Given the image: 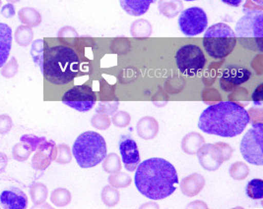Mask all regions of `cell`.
<instances>
[{"instance_id": "6da1fadb", "label": "cell", "mask_w": 263, "mask_h": 209, "mask_svg": "<svg viewBox=\"0 0 263 209\" xmlns=\"http://www.w3.org/2000/svg\"><path fill=\"white\" fill-rule=\"evenodd\" d=\"M31 55L44 78L52 85L69 83L80 71V59L73 48L64 45L50 46L48 39L35 40Z\"/></svg>"}, {"instance_id": "7a4b0ae2", "label": "cell", "mask_w": 263, "mask_h": 209, "mask_svg": "<svg viewBox=\"0 0 263 209\" xmlns=\"http://www.w3.org/2000/svg\"><path fill=\"white\" fill-rule=\"evenodd\" d=\"M135 170V186L149 199L161 200L168 198L179 185V176L175 166L164 158L153 157L144 160Z\"/></svg>"}, {"instance_id": "3957f363", "label": "cell", "mask_w": 263, "mask_h": 209, "mask_svg": "<svg viewBox=\"0 0 263 209\" xmlns=\"http://www.w3.org/2000/svg\"><path fill=\"white\" fill-rule=\"evenodd\" d=\"M251 123L248 111L233 101H221L208 106L198 121V128L206 134L222 138L240 135Z\"/></svg>"}, {"instance_id": "277c9868", "label": "cell", "mask_w": 263, "mask_h": 209, "mask_svg": "<svg viewBox=\"0 0 263 209\" xmlns=\"http://www.w3.org/2000/svg\"><path fill=\"white\" fill-rule=\"evenodd\" d=\"M72 154L81 168L95 167L107 155L106 140L96 132H85L74 141Z\"/></svg>"}, {"instance_id": "5b68a950", "label": "cell", "mask_w": 263, "mask_h": 209, "mask_svg": "<svg viewBox=\"0 0 263 209\" xmlns=\"http://www.w3.org/2000/svg\"><path fill=\"white\" fill-rule=\"evenodd\" d=\"M235 35L246 49L262 52L263 12L248 10L236 24Z\"/></svg>"}, {"instance_id": "8992f818", "label": "cell", "mask_w": 263, "mask_h": 209, "mask_svg": "<svg viewBox=\"0 0 263 209\" xmlns=\"http://www.w3.org/2000/svg\"><path fill=\"white\" fill-rule=\"evenodd\" d=\"M205 31L203 47L209 56L223 59L233 52L237 45V37L229 25L214 24Z\"/></svg>"}, {"instance_id": "52a82bcc", "label": "cell", "mask_w": 263, "mask_h": 209, "mask_svg": "<svg viewBox=\"0 0 263 209\" xmlns=\"http://www.w3.org/2000/svg\"><path fill=\"white\" fill-rule=\"evenodd\" d=\"M263 124L255 123L240 141V153L247 162L262 166L263 165Z\"/></svg>"}, {"instance_id": "ba28073f", "label": "cell", "mask_w": 263, "mask_h": 209, "mask_svg": "<svg viewBox=\"0 0 263 209\" xmlns=\"http://www.w3.org/2000/svg\"><path fill=\"white\" fill-rule=\"evenodd\" d=\"M176 63L181 74L193 77L203 69L206 58L200 47L195 45H185L177 51Z\"/></svg>"}, {"instance_id": "9c48e42d", "label": "cell", "mask_w": 263, "mask_h": 209, "mask_svg": "<svg viewBox=\"0 0 263 209\" xmlns=\"http://www.w3.org/2000/svg\"><path fill=\"white\" fill-rule=\"evenodd\" d=\"M61 100L79 112H87L96 104L97 95L90 86H75L63 94Z\"/></svg>"}, {"instance_id": "30bf717a", "label": "cell", "mask_w": 263, "mask_h": 209, "mask_svg": "<svg viewBox=\"0 0 263 209\" xmlns=\"http://www.w3.org/2000/svg\"><path fill=\"white\" fill-rule=\"evenodd\" d=\"M207 15L200 7H191L180 13L179 27L180 32L186 36H195L202 34L207 29Z\"/></svg>"}, {"instance_id": "8fae6325", "label": "cell", "mask_w": 263, "mask_h": 209, "mask_svg": "<svg viewBox=\"0 0 263 209\" xmlns=\"http://www.w3.org/2000/svg\"><path fill=\"white\" fill-rule=\"evenodd\" d=\"M119 149L124 168L129 172L135 171L140 163V154L136 141L132 136L123 135L120 137Z\"/></svg>"}, {"instance_id": "7c38bea8", "label": "cell", "mask_w": 263, "mask_h": 209, "mask_svg": "<svg viewBox=\"0 0 263 209\" xmlns=\"http://www.w3.org/2000/svg\"><path fill=\"white\" fill-rule=\"evenodd\" d=\"M58 154V147L54 141L45 139L36 148V153L32 158V167L35 170L44 171L55 160Z\"/></svg>"}, {"instance_id": "4fadbf2b", "label": "cell", "mask_w": 263, "mask_h": 209, "mask_svg": "<svg viewBox=\"0 0 263 209\" xmlns=\"http://www.w3.org/2000/svg\"><path fill=\"white\" fill-rule=\"evenodd\" d=\"M251 73L246 68L238 66H230L224 70L220 79V86L223 91L232 92L237 87L251 79Z\"/></svg>"}, {"instance_id": "5bb4252c", "label": "cell", "mask_w": 263, "mask_h": 209, "mask_svg": "<svg viewBox=\"0 0 263 209\" xmlns=\"http://www.w3.org/2000/svg\"><path fill=\"white\" fill-rule=\"evenodd\" d=\"M200 165L207 171H216L224 162L220 149L212 143H204L196 152Z\"/></svg>"}, {"instance_id": "9a60e30c", "label": "cell", "mask_w": 263, "mask_h": 209, "mask_svg": "<svg viewBox=\"0 0 263 209\" xmlns=\"http://www.w3.org/2000/svg\"><path fill=\"white\" fill-rule=\"evenodd\" d=\"M0 203L4 209H25L28 206V198L22 190L11 186L1 193Z\"/></svg>"}, {"instance_id": "2e32d148", "label": "cell", "mask_w": 263, "mask_h": 209, "mask_svg": "<svg viewBox=\"0 0 263 209\" xmlns=\"http://www.w3.org/2000/svg\"><path fill=\"white\" fill-rule=\"evenodd\" d=\"M204 186H205V179L202 175L198 173L190 175L183 178L182 181L180 182L181 193L189 198L197 196L203 190Z\"/></svg>"}, {"instance_id": "e0dca14e", "label": "cell", "mask_w": 263, "mask_h": 209, "mask_svg": "<svg viewBox=\"0 0 263 209\" xmlns=\"http://www.w3.org/2000/svg\"><path fill=\"white\" fill-rule=\"evenodd\" d=\"M12 47V29L0 23V68L7 62Z\"/></svg>"}, {"instance_id": "ac0fdd59", "label": "cell", "mask_w": 263, "mask_h": 209, "mask_svg": "<svg viewBox=\"0 0 263 209\" xmlns=\"http://www.w3.org/2000/svg\"><path fill=\"white\" fill-rule=\"evenodd\" d=\"M136 131L141 139H153L159 133V124L153 117H143L137 123Z\"/></svg>"}, {"instance_id": "d6986e66", "label": "cell", "mask_w": 263, "mask_h": 209, "mask_svg": "<svg viewBox=\"0 0 263 209\" xmlns=\"http://www.w3.org/2000/svg\"><path fill=\"white\" fill-rule=\"evenodd\" d=\"M157 0H120L121 8L130 16H141L149 10L152 3Z\"/></svg>"}, {"instance_id": "ffe728a7", "label": "cell", "mask_w": 263, "mask_h": 209, "mask_svg": "<svg viewBox=\"0 0 263 209\" xmlns=\"http://www.w3.org/2000/svg\"><path fill=\"white\" fill-rule=\"evenodd\" d=\"M205 143L204 138L198 133L192 132L184 136L181 140V150L186 154L193 155L196 154L198 150Z\"/></svg>"}, {"instance_id": "44dd1931", "label": "cell", "mask_w": 263, "mask_h": 209, "mask_svg": "<svg viewBox=\"0 0 263 209\" xmlns=\"http://www.w3.org/2000/svg\"><path fill=\"white\" fill-rule=\"evenodd\" d=\"M18 17L21 23L27 25L31 28L37 27L42 23V16L36 9L31 7H24L18 12Z\"/></svg>"}, {"instance_id": "7402d4cb", "label": "cell", "mask_w": 263, "mask_h": 209, "mask_svg": "<svg viewBox=\"0 0 263 209\" xmlns=\"http://www.w3.org/2000/svg\"><path fill=\"white\" fill-rule=\"evenodd\" d=\"M48 187L43 183H34L30 187V195L35 206L45 203L48 198Z\"/></svg>"}, {"instance_id": "603a6c76", "label": "cell", "mask_w": 263, "mask_h": 209, "mask_svg": "<svg viewBox=\"0 0 263 209\" xmlns=\"http://www.w3.org/2000/svg\"><path fill=\"white\" fill-rule=\"evenodd\" d=\"M15 41L20 47H28L32 44V40L34 38V33L31 27L29 26H19L15 32Z\"/></svg>"}, {"instance_id": "cb8c5ba5", "label": "cell", "mask_w": 263, "mask_h": 209, "mask_svg": "<svg viewBox=\"0 0 263 209\" xmlns=\"http://www.w3.org/2000/svg\"><path fill=\"white\" fill-rule=\"evenodd\" d=\"M71 198L70 192L63 187L55 189L54 191H52V193L50 195L51 203L59 207H63V206L68 205L71 201Z\"/></svg>"}, {"instance_id": "d4e9b609", "label": "cell", "mask_w": 263, "mask_h": 209, "mask_svg": "<svg viewBox=\"0 0 263 209\" xmlns=\"http://www.w3.org/2000/svg\"><path fill=\"white\" fill-rule=\"evenodd\" d=\"M120 192L111 186H106L102 191V200L109 207L116 206L120 201Z\"/></svg>"}, {"instance_id": "484cf974", "label": "cell", "mask_w": 263, "mask_h": 209, "mask_svg": "<svg viewBox=\"0 0 263 209\" xmlns=\"http://www.w3.org/2000/svg\"><path fill=\"white\" fill-rule=\"evenodd\" d=\"M103 161V169L107 173L112 174L121 170V161L117 153L107 154Z\"/></svg>"}, {"instance_id": "4316f807", "label": "cell", "mask_w": 263, "mask_h": 209, "mask_svg": "<svg viewBox=\"0 0 263 209\" xmlns=\"http://www.w3.org/2000/svg\"><path fill=\"white\" fill-rule=\"evenodd\" d=\"M246 194L251 199H262L263 198V181L261 179H252L247 187Z\"/></svg>"}, {"instance_id": "83f0119b", "label": "cell", "mask_w": 263, "mask_h": 209, "mask_svg": "<svg viewBox=\"0 0 263 209\" xmlns=\"http://www.w3.org/2000/svg\"><path fill=\"white\" fill-rule=\"evenodd\" d=\"M108 184L116 189H124L132 184V177L126 173L116 172L108 177Z\"/></svg>"}, {"instance_id": "f1b7e54d", "label": "cell", "mask_w": 263, "mask_h": 209, "mask_svg": "<svg viewBox=\"0 0 263 209\" xmlns=\"http://www.w3.org/2000/svg\"><path fill=\"white\" fill-rule=\"evenodd\" d=\"M229 174L234 180L242 181L250 174V168L246 163L238 161L230 166Z\"/></svg>"}, {"instance_id": "f546056e", "label": "cell", "mask_w": 263, "mask_h": 209, "mask_svg": "<svg viewBox=\"0 0 263 209\" xmlns=\"http://www.w3.org/2000/svg\"><path fill=\"white\" fill-rule=\"evenodd\" d=\"M33 151H32V149L30 148V145L27 142L21 140L19 143H16L14 145V148H13V158L15 160H17V161L23 162V161H26L30 157V154Z\"/></svg>"}, {"instance_id": "4dcf8cb0", "label": "cell", "mask_w": 263, "mask_h": 209, "mask_svg": "<svg viewBox=\"0 0 263 209\" xmlns=\"http://www.w3.org/2000/svg\"><path fill=\"white\" fill-rule=\"evenodd\" d=\"M72 154L69 147L65 143H61L58 147V154L55 157V162L59 164H68L71 162Z\"/></svg>"}, {"instance_id": "1f68e13d", "label": "cell", "mask_w": 263, "mask_h": 209, "mask_svg": "<svg viewBox=\"0 0 263 209\" xmlns=\"http://www.w3.org/2000/svg\"><path fill=\"white\" fill-rule=\"evenodd\" d=\"M1 75L6 78V79H11L13 77L16 76V74L18 73V62L17 59L12 57L10 59V61H8L7 63H5L2 67H1Z\"/></svg>"}, {"instance_id": "d6a6232c", "label": "cell", "mask_w": 263, "mask_h": 209, "mask_svg": "<svg viewBox=\"0 0 263 209\" xmlns=\"http://www.w3.org/2000/svg\"><path fill=\"white\" fill-rule=\"evenodd\" d=\"M91 124L98 130H107L110 126V119L108 115L103 113H97L91 119Z\"/></svg>"}, {"instance_id": "836d02e7", "label": "cell", "mask_w": 263, "mask_h": 209, "mask_svg": "<svg viewBox=\"0 0 263 209\" xmlns=\"http://www.w3.org/2000/svg\"><path fill=\"white\" fill-rule=\"evenodd\" d=\"M111 121L115 126H117L119 128H125L130 124L132 117L129 115V113H127L125 111H120L112 116Z\"/></svg>"}, {"instance_id": "e575fe53", "label": "cell", "mask_w": 263, "mask_h": 209, "mask_svg": "<svg viewBox=\"0 0 263 209\" xmlns=\"http://www.w3.org/2000/svg\"><path fill=\"white\" fill-rule=\"evenodd\" d=\"M119 108V102L118 101H106V102H100L99 106L96 109L97 113H103L106 115H112Z\"/></svg>"}, {"instance_id": "d590c367", "label": "cell", "mask_w": 263, "mask_h": 209, "mask_svg": "<svg viewBox=\"0 0 263 209\" xmlns=\"http://www.w3.org/2000/svg\"><path fill=\"white\" fill-rule=\"evenodd\" d=\"M45 139L46 138H39L34 135H24L21 137V140L27 142L30 145V148L32 149V151H36L39 144L42 143Z\"/></svg>"}, {"instance_id": "8d00e7d4", "label": "cell", "mask_w": 263, "mask_h": 209, "mask_svg": "<svg viewBox=\"0 0 263 209\" xmlns=\"http://www.w3.org/2000/svg\"><path fill=\"white\" fill-rule=\"evenodd\" d=\"M12 126L13 122L11 117L8 116L6 114L0 115V134L1 135L7 134L8 132H10Z\"/></svg>"}, {"instance_id": "74e56055", "label": "cell", "mask_w": 263, "mask_h": 209, "mask_svg": "<svg viewBox=\"0 0 263 209\" xmlns=\"http://www.w3.org/2000/svg\"><path fill=\"white\" fill-rule=\"evenodd\" d=\"M216 145L220 149L221 153L223 155V158H224V161H226V160L231 158L234 150L228 143H226V142H217Z\"/></svg>"}, {"instance_id": "f35d334b", "label": "cell", "mask_w": 263, "mask_h": 209, "mask_svg": "<svg viewBox=\"0 0 263 209\" xmlns=\"http://www.w3.org/2000/svg\"><path fill=\"white\" fill-rule=\"evenodd\" d=\"M1 15L4 17V18H7V19H10L15 16V7L13 5L12 3H7L6 5H4L2 8H1Z\"/></svg>"}, {"instance_id": "ab89813d", "label": "cell", "mask_w": 263, "mask_h": 209, "mask_svg": "<svg viewBox=\"0 0 263 209\" xmlns=\"http://www.w3.org/2000/svg\"><path fill=\"white\" fill-rule=\"evenodd\" d=\"M262 89L263 86L262 83H261V85H259V86L255 89L254 93L252 94V100H253V102H254V104L255 105L262 104Z\"/></svg>"}, {"instance_id": "60d3db41", "label": "cell", "mask_w": 263, "mask_h": 209, "mask_svg": "<svg viewBox=\"0 0 263 209\" xmlns=\"http://www.w3.org/2000/svg\"><path fill=\"white\" fill-rule=\"evenodd\" d=\"M8 162H9V159H8L7 155L4 154L3 152H0V173L4 172Z\"/></svg>"}, {"instance_id": "b9f144b4", "label": "cell", "mask_w": 263, "mask_h": 209, "mask_svg": "<svg viewBox=\"0 0 263 209\" xmlns=\"http://www.w3.org/2000/svg\"><path fill=\"white\" fill-rule=\"evenodd\" d=\"M222 2H224L225 4H227L229 6H232V7H239L240 6L241 4H242V2L245 1V0H221Z\"/></svg>"}, {"instance_id": "7bdbcfd3", "label": "cell", "mask_w": 263, "mask_h": 209, "mask_svg": "<svg viewBox=\"0 0 263 209\" xmlns=\"http://www.w3.org/2000/svg\"><path fill=\"white\" fill-rule=\"evenodd\" d=\"M189 207H192V208H194V207H197V208H200V207H204V208H207V205L202 202V201H200V200H196V201H194L193 203H191V204H189L187 205V208Z\"/></svg>"}, {"instance_id": "ee69618b", "label": "cell", "mask_w": 263, "mask_h": 209, "mask_svg": "<svg viewBox=\"0 0 263 209\" xmlns=\"http://www.w3.org/2000/svg\"><path fill=\"white\" fill-rule=\"evenodd\" d=\"M255 3H257L258 5H260V6H262L263 4V0H253Z\"/></svg>"}, {"instance_id": "f6af8a7d", "label": "cell", "mask_w": 263, "mask_h": 209, "mask_svg": "<svg viewBox=\"0 0 263 209\" xmlns=\"http://www.w3.org/2000/svg\"><path fill=\"white\" fill-rule=\"evenodd\" d=\"M7 2H9V3H17V2H19L20 0H6Z\"/></svg>"}, {"instance_id": "bcb514c9", "label": "cell", "mask_w": 263, "mask_h": 209, "mask_svg": "<svg viewBox=\"0 0 263 209\" xmlns=\"http://www.w3.org/2000/svg\"><path fill=\"white\" fill-rule=\"evenodd\" d=\"M184 1H196V0H184Z\"/></svg>"}, {"instance_id": "7dc6e473", "label": "cell", "mask_w": 263, "mask_h": 209, "mask_svg": "<svg viewBox=\"0 0 263 209\" xmlns=\"http://www.w3.org/2000/svg\"><path fill=\"white\" fill-rule=\"evenodd\" d=\"M1 4H2V1L0 0V7H1Z\"/></svg>"}]
</instances>
